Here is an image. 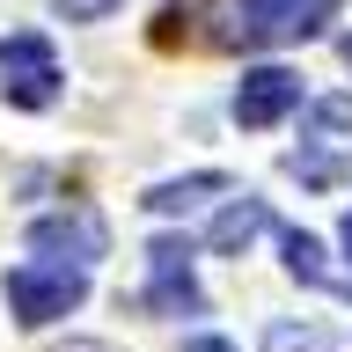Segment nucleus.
<instances>
[{
	"mask_svg": "<svg viewBox=\"0 0 352 352\" xmlns=\"http://www.w3.org/2000/svg\"><path fill=\"white\" fill-rule=\"evenodd\" d=\"M338 15V0H228L220 44H301Z\"/></svg>",
	"mask_w": 352,
	"mask_h": 352,
	"instance_id": "nucleus-1",
	"label": "nucleus"
},
{
	"mask_svg": "<svg viewBox=\"0 0 352 352\" xmlns=\"http://www.w3.org/2000/svg\"><path fill=\"white\" fill-rule=\"evenodd\" d=\"M88 301V264H15L8 272V308H15L22 330H44L59 323V316H74V308Z\"/></svg>",
	"mask_w": 352,
	"mask_h": 352,
	"instance_id": "nucleus-2",
	"label": "nucleus"
},
{
	"mask_svg": "<svg viewBox=\"0 0 352 352\" xmlns=\"http://www.w3.org/2000/svg\"><path fill=\"white\" fill-rule=\"evenodd\" d=\"M59 52L37 37V30H15V37H0V96L15 110H44L59 103Z\"/></svg>",
	"mask_w": 352,
	"mask_h": 352,
	"instance_id": "nucleus-3",
	"label": "nucleus"
},
{
	"mask_svg": "<svg viewBox=\"0 0 352 352\" xmlns=\"http://www.w3.org/2000/svg\"><path fill=\"white\" fill-rule=\"evenodd\" d=\"M191 235H154L147 242V308L154 316H198L206 308V294H198V279H191Z\"/></svg>",
	"mask_w": 352,
	"mask_h": 352,
	"instance_id": "nucleus-4",
	"label": "nucleus"
},
{
	"mask_svg": "<svg viewBox=\"0 0 352 352\" xmlns=\"http://www.w3.org/2000/svg\"><path fill=\"white\" fill-rule=\"evenodd\" d=\"M30 250H37V257H59V264H96L110 250V228H103V213L66 206V213L30 220Z\"/></svg>",
	"mask_w": 352,
	"mask_h": 352,
	"instance_id": "nucleus-5",
	"label": "nucleus"
},
{
	"mask_svg": "<svg viewBox=\"0 0 352 352\" xmlns=\"http://www.w3.org/2000/svg\"><path fill=\"white\" fill-rule=\"evenodd\" d=\"M294 110H301V74H286V66H250L235 81V125L264 132L279 118H294Z\"/></svg>",
	"mask_w": 352,
	"mask_h": 352,
	"instance_id": "nucleus-6",
	"label": "nucleus"
},
{
	"mask_svg": "<svg viewBox=\"0 0 352 352\" xmlns=\"http://www.w3.org/2000/svg\"><path fill=\"white\" fill-rule=\"evenodd\" d=\"M279 250H286V272H294L301 286H323V294L352 301V272H338V264H330V250H323L316 235H301V228H286V235H279Z\"/></svg>",
	"mask_w": 352,
	"mask_h": 352,
	"instance_id": "nucleus-7",
	"label": "nucleus"
},
{
	"mask_svg": "<svg viewBox=\"0 0 352 352\" xmlns=\"http://www.w3.org/2000/svg\"><path fill=\"white\" fill-rule=\"evenodd\" d=\"M264 228H272V206H264V198H235V206H220V220L206 228V250H213V257H242Z\"/></svg>",
	"mask_w": 352,
	"mask_h": 352,
	"instance_id": "nucleus-8",
	"label": "nucleus"
},
{
	"mask_svg": "<svg viewBox=\"0 0 352 352\" xmlns=\"http://www.w3.org/2000/svg\"><path fill=\"white\" fill-rule=\"evenodd\" d=\"M220 191H228V176H220V169H198V176H176V184H154L140 206H147V213H184V206L220 198Z\"/></svg>",
	"mask_w": 352,
	"mask_h": 352,
	"instance_id": "nucleus-9",
	"label": "nucleus"
},
{
	"mask_svg": "<svg viewBox=\"0 0 352 352\" xmlns=\"http://www.w3.org/2000/svg\"><path fill=\"white\" fill-rule=\"evenodd\" d=\"M286 169L301 176V184H316V191H330V184H345V176H352V162H345V154H308V147H294V154H286Z\"/></svg>",
	"mask_w": 352,
	"mask_h": 352,
	"instance_id": "nucleus-10",
	"label": "nucleus"
},
{
	"mask_svg": "<svg viewBox=\"0 0 352 352\" xmlns=\"http://www.w3.org/2000/svg\"><path fill=\"white\" fill-rule=\"evenodd\" d=\"M264 352H330L323 330H294V323H272L264 330Z\"/></svg>",
	"mask_w": 352,
	"mask_h": 352,
	"instance_id": "nucleus-11",
	"label": "nucleus"
},
{
	"mask_svg": "<svg viewBox=\"0 0 352 352\" xmlns=\"http://www.w3.org/2000/svg\"><path fill=\"white\" fill-rule=\"evenodd\" d=\"M308 125H316V132H352V96H323V103H308Z\"/></svg>",
	"mask_w": 352,
	"mask_h": 352,
	"instance_id": "nucleus-12",
	"label": "nucleus"
},
{
	"mask_svg": "<svg viewBox=\"0 0 352 352\" xmlns=\"http://www.w3.org/2000/svg\"><path fill=\"white\" fill-rule=\"evenodd\" d=\"M52 8H59L66 22H103V15H118L125 0H52Z\"/></svg>",
	"mask_w": 352,
	"mask_h": 352,
	"instance_id": "nucleus-13",
	"label": "nucleus"
},
{
	"mask_svg": "<svg viewBox=\"0 0 352 352\" xmlns=\"http://www.w3.org/2000/svg\"><path fill=\"white\" fill-rule=\"evenodd\" d=\"M184 352H235V345H228V338H191Z\"/></svg>",
	"mask_w": 352,
	"mask_h": 352,
	"instance_id": "nucleus-14",
	"label": "nucleus"
},
{
	"mask_svg": "<svg viewBox=\"0 0 352 352\" xmlns=\"http://www.w3.org/2000/svg\"><path fill=\"white\" fill-rule=\"evenodd\" d=\"M338 52H345V66H352V37H345V44H338Z\"/></svg>",
	"mask_w": 352,
	"mask_h": 352,
	"instance_id": "nucleus-15",
	"label": "nucleus"
},
{
	"mask_svg": "<svg viewBox=\"0 0 352 352\" xmlns=\"http://www.w3.org/2000/svg\"><path fill=\"white\" fill-rule=\"evenodd\" d=\"M74 352H110V345H74Z\"/></svg>",
	"mask_w": 352,
	"mask_h": 352,
	"instance_id": "nucleus-16",
	"label": "nucleus"
},
{
	"mask_svg": "<svg viewBox=\"0 0 352 352\" xmlns=\"http://www.w3.org/2000/svg\"><path fill=\"white\" fill-rule=\"evenodd\" d=\"M345 250H352V213H345Z\"/></svg>",
	"mask_w": 352,
	"mask_h": 352,
	"instance_id": "nucleus-17",
	"label": "nucleus"
}]
</instances>
